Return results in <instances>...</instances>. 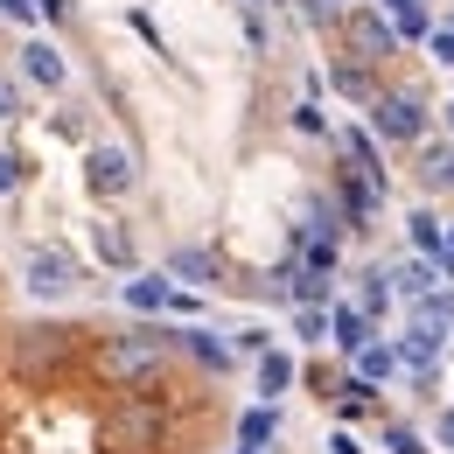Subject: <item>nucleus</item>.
<instances>
[{
	"label": "nucleus",
	"mask_w": 454,
	"mask_h": 454,
	"mask_svg": "<svg viewBox=\"0 0 454 454\" xmlns=\"http://www.w3.org/2000/svg\"><path fill=\"white\" fill-rule=\"evenodd\" d=\"M336 196H342V231H364L371 217H378V203H385V189H371L356 168L336 175Z\"/></svg>",
	"instance_id": "9"
},
{
	"label": "nucleus",
	"mask_w": 454,
	"mask_h": 454,
	"mask_svg": "<svg viewBox=\"0 0 454 454\" xmlns=\"http://www.w3.org/2000/svg\"><path fill=\"white\" fill-rule=\"evenodd\" d=\"M434 448L454 454V412H441V419H434Z\"/></svg>",
	"instance_id": "32"
},
{
	"label": "nucleus",
	"mask_w": 454,
	"mask_h": 454,
	"mask_svg": "<svg viewBox=\"0 0 454 454\" xmlns=\"http://www.w3.org/2000/svg\"><path fill=\"white\" fill-rule=\"evenodd\" d=\"M349 364H356V378H364V385H392V378H398V349L385 336H371Z\"/></svg>",
	"instance_id": "17"
},
{
	"label": "nucleus",
	"mask_w": 454,
	"mask_h": 454,
	"mask_svg": "<svg viewBox=\"0 0 454 454\" xmlns=\"http://www.w3.org/2000/svg\"><path fill=\"white\" fill-rule=\"evenodd\" d=\"M0 21H14V28H35V21H43V7H35V0H0Z\"/></svg>",
	"instance_id": "27"
},
{
	"label": "nucleus",
	"mask_w": 454,
	"mask_h": 454,
	"mask_svg": "<svg viewBox=\"0 0 454 454\" xmlns=\"http://www.w3.org/2000/svg\"><path fill=\"white\" fill-rule=\"evenodd\" d=\"M294 133H329V119H322L315 98H301V106H294Z\"/></svg>",
	"instance_id": "29"
},
{
	"label": "nucleus",
	"mask_w": 454,
	"mask_h": 454,
	"mask_svg": "<svg viewBox=\"0 0 454 454\" xmlns=\"http://www.w3.org/2000/svg\"><path fill=\"white\" fill-rule=\"evenodd\" d=\"M259 349H273V329H238L231 336V356H259Z\"/></svg>",
	"instance_id": "26"
},
{
	"label": "nucleus",
	"mask_w": 454,
	"mask_h": 454,
	"mask_svg": "<svg viewBox=\"0 0 454 454\" xmlns=\"http://www.w3.org/2000/svg\"><path fill=\"white\" fill-rule=\"evenodd\" d=\"M14 280L28 301H43V308H63L77 286H84V259L70 252V245H28L21 259H14Z\"/></svg>",
	"instance_id": "2"
},
{
	"label": "nucleus",
	"mask_w": 454,
	"mask_h": 454,
	"mask_svg": "<svg viewBox=\"0 0 454 454\" xmlns=\"http://www.w3.org/2000/svg\"><path fill=\"white\" fill-rule=\"evenodd\" d=\"M238 454H266V448H238Z\"/></svg>",
	"instance_id": "35"
},
{
	"label": "nucleus",
	"mask_w": 454,
	"mask_h": 454,
	"mask_svg": "<svg viewBox=\"0 0 454 454\" xmlns=\"http://www.w3.org/2000/svg\"><path fill=\"white\" fill-rule=\"evenodd\" d=\"M175 349V329L168 322H133V329H119V336H98V378L106 385H154L161 378V364H168Z\"/></svg>",
	"instance_id": "1"
},
{
	"label": "nucleus",
	"mask_w": 454,
	"mask_h": 454,
	"mask_svg": "<svg viewBox=\"0 0 454 454\" xmlns=\"http://www.w3.org/2000/svg\"><path fill=\"white\" fill-rule=\"evenodd\" d=\"M175 349H189V356H196L203 371H217V378L231 371V342L210 336V329H175Z\"/></svg>",
	"instance_id": "15"
},
{
	"label": "nucleus",
	"mask_w": 454,
	"mask_h": 454,
	"mask_svg": "<svg viewBox=\"0 0 454 454\" xmlns=\"http://www.w3.org/2000/svg\"><path fill=\"white\" fill-rule=\"evenodd\" d=\"M329 454H364V441L356 434H329Z\"/></svg>",
	"instance_id": "33"
},
{
	"label": "nucleus",
	"mask_w": 454,
	"mask_h": 454,
	"mask_svg": "<svg viewBox=\"0 0 454 454\" xmlns=\"http://www.w3.org/2000/svg\"><path fill=\"white\" fill-rule=\"evenodd\" d=\"M448 168H454L448 140H419V175H427V189H448Z\"/></svg>",
	"instance_id": "23"
},
{
	"label": "nucleus",
	"mask_w": 454,
	"mask_h": 454,
	"mask_svg": "<svg viewBox=\"0 0 454 454\" xmlns=\"http://www.w3.org/2000/svg\"><path fill=\"white\" fill-rule=\"evenodd\" d=\"M294 336L308 342V349L329 342V301H301V308H294Z\"/></svg>",
	"instance_id": "22"
},
{
	"label": "nucleus",
	"mask_w": 454,
	"mask_h": 454,
	"mask_svg": "<svg viewBox=\"0 0 454 454\" xmlns=\"http://www.w3.org/2000/svg\"><path fill=\"white\" fill-rule=\"evenodd\" d=\"M392 273H385V266H378V273H364V294H356V308H364V315H371V322H385V315H392Z\"/></svg>",
	"instance_id": "21"
},
{
	"label": "nucleus",
	"mask_w": 454,
	"mask_h": 454,
	"mask_svg": "<svg viewBox=\"0 0 454 454\" xmlns=\"http://www.w3.org/2000/svg\"><path fill=\"white\" fill-rule=\"evenodd\" d=\"M448 21H454V14H448Z\"/></svg>",
	"instance_id": "37"
},
{
	"label": "nucleus",
	"mask_w": 454,
	"mask_h": 454,
	"mask_svg": "<svg viewBox=\"0 0 454 454\" xmlns=\"http://www.w3.org/2000/svg\"><path fill=\"white\" fill-rule=\"evenodd\" d=\"M21 77H28L35 91H63V84H70V63H63V50L50 35H28V43H21Z\"/></svg>",
	"instance_id": "7"
},
{
	"label": "nucleus",
	"mask_w": 454,
	"mask_h": 454,
	"mask_svg": "<svg viewBox=\"0 0 454 454\" xmlns=\"http://www.w3.org/2000/svg\"><path fill=\"white\" fill-rule=\"evenodd\" d=\"M342 35H349V50H356L364 63H385V57L398 50V35H392V21H385V7H356V0H349Z\"/></svg>",
	"instance_id": "6"
},
{
	"label": "nucleus",
	"mask_w": 454,
	"mask_h": 454,
	"mask_svg": "<svg viewBox=\"0 0 454 454\" xmlns=\"http://www.w3.org/2000/svg\"><path fill=\"white\" fill-rule=\"evenodd\" d=\"M448 336H454V329L441 322V315H434V301H412V315H405V329L392 336V349H398V371L427 385V378L441 371V356H448Z\"/></svg>",
	"instance_id": "3"
},
{
	"label": "nucleus",
	"mask_w": 454,
	"mask_h": 454,
	"mask_svg": "<svg viewBox=\"0 0 454 454\" xmlns=\"http://www.w3.org/2000/svg\"><path fill=\"white\" fill-rule=\"evenodd\" d=\"M294 378H301L294 349H259V356H252V392L266 398V405H280V398L294 392Z\"/></svg>",
	"instance_id": "8"
},
{
	"label": "nucleus",
	"mask_w": 454,
	"mask_h": 454,
	"mask_svg": "<svg viewBox=\"0 0 454 454\" xmlns=\"http://www.w3.org/2000/svg\"><path fill=\"white\" fill-rule=\"evenodd\" d=\"M385 273H392V294H398V301H427V294L441 286V266H434V259H419V252H412V259H398V266H385Z\"/></svg>",
	"instance_id": "13"
},
{
	"label": "nucleus",
	"mask_w": 454,
	"mask_h": 454,
	"mask_svg": "<svg viewBox=\"0 0 454 454\" xmlns=\"http://www.w3.org/2000/svg\"><path fill=\"white\" fill-rule=\"evenodd\" d=\"M245 7H259V0H245Z\"/></svg>",
	"instance_id": "36"
},
{
	"label": "nucleus",
	"mask_w": 454,
	"mask_h": 454,
	"mask_svg": "<svg viewBox=\"0 0 454 454\" xmlns=\"http://www.w3.org/2000/svg\"><path fill=\"white\" fill-rule=\"evenodd\" d=\"M385 448L392 454H427V441H419L412 427H385Z\"/></svg>",
	"instance_id": "31"
},
{
	"label": "nucleus",
	"mask_w": 454,
	"mask_h": 454,
	"mask_svg": "<svg viewBox=\"0 0 454 454\" xmlns=\"http://www.w3.org/2000/svg\"><path fill=\"white\" fill-rule=\"evenodd\" d=\"M427 57L441 63V70H454V21H434V35H427Z\"/></svg>",
	"instance_id": "25"
},
{
	"label": "nucleus",
	"mask_w": 454,
	"mask_h": 454,
	"mask_svg": "<svg viewBox=\"0 0 454 454\" xmlns=\"http://www.w3.org/2000/svg\"><path fill=\"white\" fill-rule=\"evenodd\" d=\"M21 182H28V161L0 147V196H7V189H21Z\"/></svg>",
	"instance_id": "30"
},
{
	"label": "nucleus",
	"mask_w": 454,
	"mask_h": 454,
	"mask_svg": "<svg viewBox=\"0 0 454 454\" xmlns=\"http://www.w3.org/2000/svg\"><path fill=\"white\" fill-rule=\"evenodd\" d=\"M342 161L364 175L371 189H385V154H378V133L371 126H342Z\"/></svg>",
	"instance_id": "12"
},
{
	"label": "nucleus",
	"mask_w": 454,
	"mask_h": 454,
	"mask_svg": "<svg viewBox=\"0 0 454 454\" xmlns=\"http://www.w3.org/2000/svg\"><path fill=\"white\" fill-rule=\"evenodd\" d=\"M273 441H280V405L259 398V405L238 419V448H273Z\"/></svg>",
	"instance_id": "19"
},
{
	"label": "nucleus",
	"mask_w": 454,
	"mask_h": 454,
	"mask_svg": "<svg viewBox=\"0 0 454 454\" xmlns=\"http://www.w3.org/2000/svg\"><path fill=\"white\" fill-rule=\"evenodd\" d=\"M371 336H378V322H371L356 301H329V342H336L342 356H356V349H364Z\"/></svg>",
	"instance_id": "10"
},
{
	"label": "nucleus",
	"mask_w": 454,
	"mask_h": 454,
	"mask_svg": "<svg viewBox=\"0 0 454 454\" xmlns=\"http://www.w3.org/2000/svg\"><path fill=\"white\" fill-rule=\"evenodd\" d=\"M364 119H371V133H378V140H392V147H419V140H427V126H434V113H427V98H419V91H378V98L364 106Z\"/></svg>",
	"instance_id": "5"
},
{
	"label": "nucleus",
	"mask_w": 454,
	"mask_h": 454,
	"mask_svg": "<svg viewBox=\"0 0 454 454\" xmlns=\"http://www.w3.org/2000/svg\"><path fill=\"white\" fill-rule=\"evenodd\" d=\"M77 182H84L91 203H119V196L140 189V161H133V147H119V140H91L84 161H77Z\"/></svg>",
	"instance_id": "4"
},
{
	"label": "nucleus",
	"mask_w": 454,
	"mask_h": 454,
	"mask_svg": "<svg viewBox=\"0 0 454 454\" xmlns=\"http://www.w3.org/2000/svg\"><path fill=\"white\" fill-rule=\"evenodd\" d=\"M336 91H342V98H364V106L378 98V84H371V70H349V63L336 70Z\"/></svg>",
	"instance_id": "24"
},
{
	"label": "nucleus",
	"mask_w": 454,
	"mask_h": 454,
	"mask_svg": "<svg viewBox=\"0 0 454 454\" xmlns=\"http://www.w3.org/2000/svg\"><path fill=\"white\" fill-rule=\"evenodd\" d=\"M405 238H412V252H419V259H434V266L448 259V224H441L434 210H412V217H405Z\"/></svg>",
	"instance_id": "16"
},
{
	"label": "nucleus",
	"mask_w": 454,
	"mask_h": 454,
	"mask_svg": "<svg viewBox=\"0 0 454 454\" xmlns=\"http://www.w3.org/2000/svg\"><path fill=\"white\" fill-rule=\"evenodd\" d=\"M441 126H448V133H454V98H448V106H441Z\"/></svg>",
	"instance_id": "34"
},
{
	"label": "nucleus",
	"mask_w": 454,
	"mask_h": 454,
	"mask_svg": "<svg viewBox=\"0 0 454 454\" xmlns=\"http://www.w3.org/2000/svg\"><path fill=\"white\" fill-rule=\"evenodd\" d=\"M168 294H175V280L168 273H126V286H119V301L133 308V315H168Z\"/></svg>",
	"instance_id": "11"
},
{
	"label": "nucleus",
	"mask_w": 454,
	"mask_h": 454,
	"mask_svg": "<svg viewBox=\"0 0 454 454\" xmlns=\"http://www.w3.org/2000/svg\"><path fill=\"white\" fill-rule=\"evenodd\" d=\"M91 252H98L113 273H133V266H140V252H133L126 224H113V217H98V224H91Z\"/></svg>",
	"instance_id": "14"
},
{
	"label": "nucleus",
	"mask_w": 454,
	"mask_h": 454,
	"mask_svg": "<svg viewBox=\"0 0 454 454\" xmlns=\"http://www.w3.org/2000/svg\"><path fill=\"white\" fill-rule=\"evenodd\" d=\"M21 113H28L21 84H14V77H0V126H7V119H21Z\"/></svg>",
	"instance_id": "28"
},
{
	"label": "nucleus",
	"mask_w": 454,
	"mask_h": 454,
	"mask_svg": "<svg viewBox=\"0 0 454 454\" xmlns=\"http://www.w3.org/2000/svg\"><path fill=\"white\" fill-rule=\"evenodd\" d=\"M392 35H398V43H427V35H434V7H427V0L392 7Z\"/></svg>",
	"instance_id": "20"
},
{
	"label": "nucleus",
	"mask_w": 454,
	"mask_h": 454,
	"mask_svg": "<svg viewBox=\"0 0 454 454\" xmlns=\"http://www.w3.org/2000/svg\"><path fill=\"white\" fill-rule=\"evenodd\" d=\"M161 273H168V280H196V286H217V259H210L203 245H175Z\"/></svg>",
	"instance_id": "18"
}]
</instances>
